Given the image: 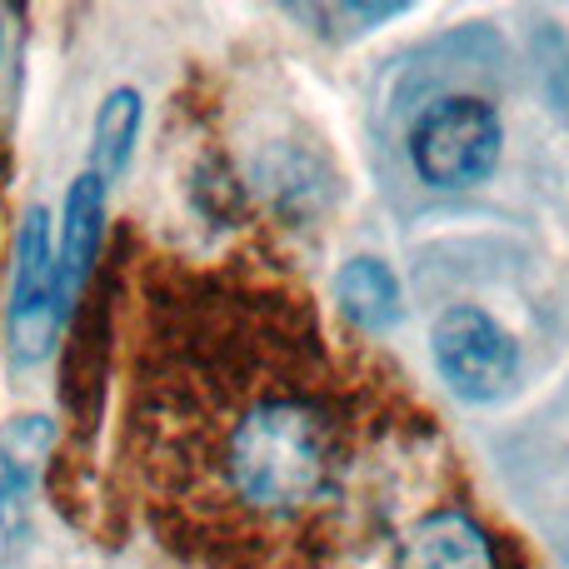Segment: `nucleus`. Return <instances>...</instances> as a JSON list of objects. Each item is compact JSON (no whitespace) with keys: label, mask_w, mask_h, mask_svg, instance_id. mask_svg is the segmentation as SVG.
Instances as JSON below:
<instances>
[{"label":"nucleus","mask_w":569,"mask_h":569,"mask_svg":"<svg viewBox=\"0 0 569 569\" xmlns=\"http://www.w3.org/2000/svg\"><path fill=\"white\" fill-rule=\"evenodd\" d=\"M100 240H106V180L86 170L66 190V210H60V300H66V310L96 266Z\"/></svg>","instance_id":"obj_7"},{"label":"nucleus","mask_w":569,"mask_h":569,"mask_svg":"<svg viewBox=\"0 0 569 569\" xmlns=\"http://www.w3.org/2000/svg\"><path fill=\"white\" fill-rule=\"evenodd\" d=\"M50 445H56V425L46 415H20L0 430V535L6 540L26 530Z\"/></svg>","instance_id":"obj_6"},{"label":"nucleus","mask_w":569,"mask_h":569,"mask_svg":"<svg viewBox=\"0 0 569 569\" xmlns=\"http://www.w3.org/2000/svg\"><path fill=\"white\" fill-rule=\"evenodd\" d=\"M0 50H6V26H0Z\"/></svg>","instance_id":"obj_11"},{"label":"nucleus","mask_w":569,"mask_h":569,"mask_svg":"<svg viewBox=\"0 0 569 569\" xmlns=\"http://www.w3.org/2000/svg\"><path fill=\"white\" fill-rule=\"evenodd\" d=\"M60 325H66V300H60V256L50 250V216L30 206L16 236V270H10V345H16V360H46Z\"/></svg>","instance_id":"obj_4"},{"label":"nucleus","mask_w":569,"mask_h":569,"mask_svg":"<svg viewBox=\"0 0 569 569\" xmlns=\"http://www.w3.org/2000/svg\"><path fill=\"white\" fill-rule=\"evenodd\" d=\"M226 490L236 505L290 520L320 505L335 485V430L315 405L276 395L256 400L226 435Z\"/></svg>","instance_id":"obj_1"},{"label":"nucleus","mask_w":569,"mask_h":569,"mask_svg":"<svg viewBox=\"0 0 569 569\" xmlns=\"http://www.w3.org/2000/svg\"><path fill=\"white\" fill-rule=\"evenodd\" d=\"M335 295H340L345 320H355L360 330H390V325L405 315L400 280H395V270L375 256H355L350 266L340 270V280H335Z\"/></svg>","instance_id":"obj_8"},{"label":"nucleus","mask_w":569,"mask_h":569,"mask_svg":"<svg viewBox=\"0 0 569 569\" xmlns=\"http://www.w3.org/2000/svg\"><path fill=\"white\" fill-rule=\"evenodd\" d=\"M505 156V126L490 100L445 96L415 120L410 166L435 190H470L495 176Z\"/></svg>","instance_id":"obj_2"},{"label":"nucleus","mask_w":569,"mask_h":569,"mask_svg":"<svg viewBox=\"0 0 569 569\" xmlns=\"http://www.w3.org/2000/svg\"><path fill=\"white\" fill-rule=\"evenodd\" d=\"M395 569H500V555L470 510H430L405 535Z\"/></svg>","instance_id":"obj_5"},{"label":"nucleus","mask_w":569,"mask_h":569,"mask_svg":"<svg viewBox=\"0 0 569 569\" xmlns=\"http://www.w3.org/2000/svg\"><path fill=\"white\" fill-rule=\"evenodd\" d=\"M140 120H146V100L140 90L120 86L100 100L96 110V130H90V176L96 180H120L136 156V140H140Z\"/></svg>","instance_id":"obj_9"},{"label":"nucleus","mask_w":569,"mask_h":569,"mask_svg":"<svg viewBox=\"0 0 569 569\" xmlns=\"http://www.w3.org/2000/svg\"><path fill=\"white\" fill-rule=\"evenodd\" d=\"M550 100H555V110H560V120H565V130H569V66H565V70H555V80H550Z\"/></svg>","instance_id":"obj_10"},{"label":"nucleus","mask_w":569,"mask_h":569,"mask_svg":"<svg viewBox=\"0 0 569 569\" xmlns=\"http://www.w3.org/2000/svg\"><path fill=\"white\" fill-rule=\"evenodd\" d=\"M435 370L460 400L490 405L520 385V345L480 305H450L430 330Z\"/></svg>","instance_id":"obj_3"}]
</instances>
